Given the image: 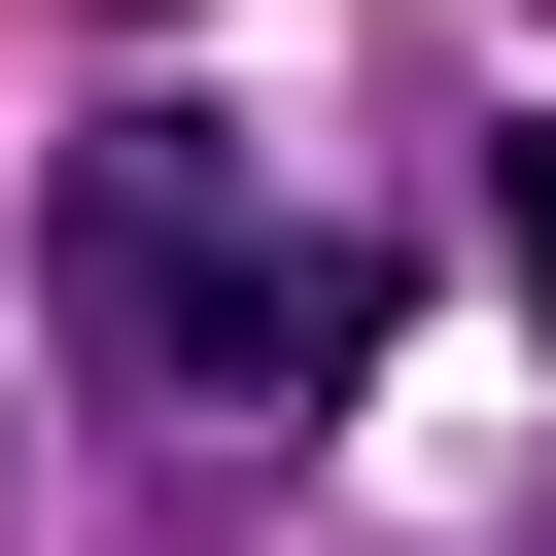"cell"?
Here are the masks:
<instances>
[{
	"label": "cell",
	"instance_id": "cell-2",
	"mask_svg": "<svg viewBox=\"0 0 556 556\" xmlns=\"http://www.w3.org/2000/svg\"><path fill=\"white\" fill-rule=\"evenodd\" d=\"M486 278H521V348H556V104L486 139Z\"/></svg>",
	"mask_w": 556,
	"mask_h": 556
},
{
	"label": "cell",
	"instance_id": "cell-1",
	"mask_svg": "<svg viewBox=\"0 0 556 556\" xmlns=\"http://www.w3.org/2000/svg\"><path fill=\"white\" fill-rule=\"evenodd\" d=\"M70 313H104V382L139 417H348L382 382V243H313L208 104H70Z\"/></svg>",
	"mask_w": 556,
	"mask_h": 556
}]
</instances>
